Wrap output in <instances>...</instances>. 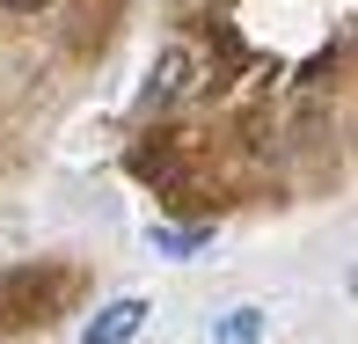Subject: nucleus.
Returning a JSON list of instances; mask_svg holds the SVG:
<instances>
[{
  "label": "nucleus",
  "instance_id": "1",
  "mask_svg": "<svg viewBox=\"0 0 358 344\" xmlns=\"http://www.w3.org/2000/svg\"><path fill=\"white\" fill-rule=\"evenodd\" d=\"M146 315H154V308H146L139 293H117V301H103L88 322H80V344H132L146 330Z\"/></svg>",
  "mask_w": 358,
  "mask_h": 344
},
{
  "label": "nucleus",
  "instance_id": "2",
  "mask_svg": "<svg viewBox=\"0 0 358 344\" xmlns=\"http://www.w3.org/2000/svg\"><path fill=\"white\" fill-rule=\"evenodd\" d=\"M190 74H198V59H190L183 44H169V52H161V67L146 74V95H139V103H146V110H169V103H183V95H190Z\"/></svg>",
  "mask_w": 358,
  "mask_h": 344
},
{
  "label": "nucleus",
  "instance_id": "3",
  "mask_svg": "<svg viewBox=\"0 0 358 344\" xmlns=\"http://www.w3.org/2000/svg\"><path fill=\"white\" fill-rule=\"evenodd\" d=\"M264 308L256 301H241V308H227V315H213V344H264Z\"/></svg>",
  "mask_w": 358,
  "mask_h": 344
},
{
  "label": "nucleus",
  "instance_id": "4",
  "mask_svg": "<svg viewBox=\"0 0 358 344\" xmlns=\"http://www.w3.org/2000/svg\"><path fill=\"white\" fill-rule=\"evenodd\" d=\"M154 256H198V249H213V227H154Z\"/></svg>",
  "mask_w": 358,
  "mask_h": 344
},
{
  "label": "nucleus",
  "instance_id": "5",
  "mask_svg": "<svg viewBox=\"0 0 358 344\" xmlns=\"http://www.w3.org/2000/svg\"><path fill=\"white\" fill-rule=\"evenodd\" d=\"M8 15H37V8H52V0H0Z\"/></svg>",
  "mask_w": 358,
  "mask_h": 344
}]
</instances>
